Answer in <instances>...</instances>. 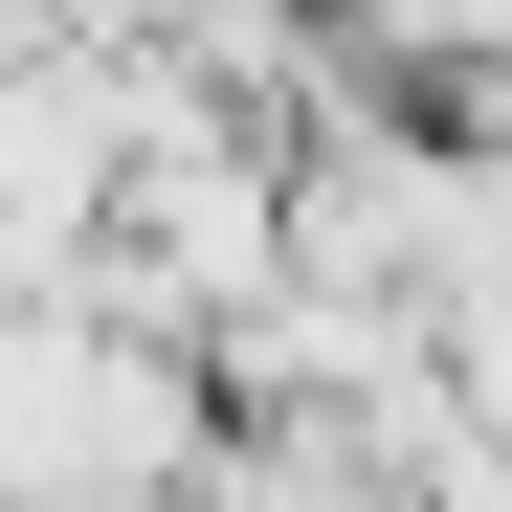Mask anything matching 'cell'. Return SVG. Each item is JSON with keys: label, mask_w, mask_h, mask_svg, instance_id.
<instances>
[{"label": "cell", "mask_w": 512, "mask_h": 512, "mask_svg": "<svg viewBox=\"0 0 512 512\" xmlns=\"http://www.w3.org/2000/svg\"><path fill=\"white\" fill-rule=\"evenodd\" d=\"M223 446V379L90 290L0 312V512H179Z\"/></svg>", "instance_id": "6da1fadb"}]
</instances>
